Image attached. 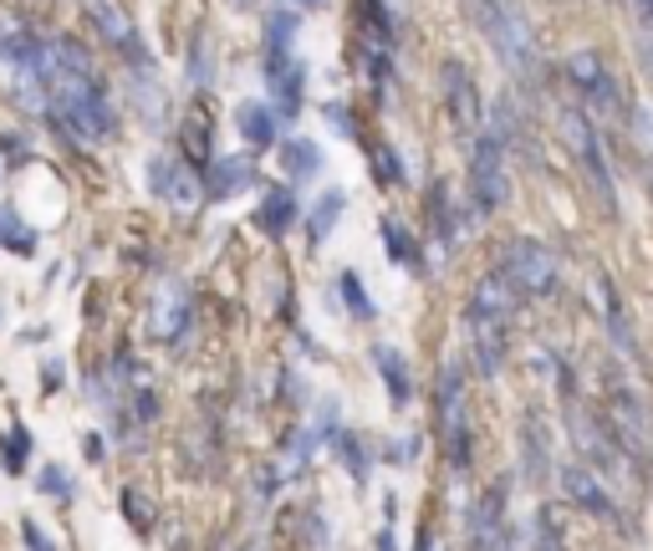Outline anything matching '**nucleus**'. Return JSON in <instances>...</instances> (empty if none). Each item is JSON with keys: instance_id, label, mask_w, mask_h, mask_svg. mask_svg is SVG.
I'll return each instance as SVG.
<instances>
[{"instance_id": "1", "label": "nucleus", "mask_w": 653, "mask_h": 551, "mask_svg": "<svg viewBox=\"0 0 653 551\" xmlns=\"http://www.w3.org/2000/svg\"><path fill=\"white\" fill-rule=\"evenodd\" d=\"M439 445L455 470L470 464V418H465V378L460 368H445L439 378Z\"/></svg>"}, {"instance_id": "2", "label": "nucleus", "mask_w": 653, "mask_h": 551, "mask_svg": "<svg viewBox=\"0 0 653 551\" xmlns=\"http://www.w3.org/2000/svg\"><path fill=\"white\" fill-rule=\"evenodd\" d=\"M501 271L516 282L520 297H551L557 291V255L547 245H536V240H511Z\"/></svg>"}, {"instance_id": "3", "label": "nucleus", "mask_w": 653, "mask_h": 551, "mask_svg": "<svg viewBox=\"0 0 653 551\" xmlns=\"http://www.w3.org/2000/svg\"><path fill=\"white\" fill-rule=\"evenodd\" d=\"M505 194H511V180H505V153H501V138L476 134V153H470V199L476 209H501Z\"/></svg>"}, {"instance_id": "4", "label": "nucleus", "mask_w": 653, "mask_h": 551, "mask_svg": "<svg viewBox=\"0 0 653 551\" xmlns=\"http://www.w3.org/2000/svg\"><path fill=\"white\" fill-rule=\"evenodd\" d=\"M516 282L505 276V271H490V276H480L476 291H470V322L476 328H505L511 317H516Z\"/></svg>"}, {"instance_id": "5", "label": "nucleus", "mask_w": 653, "mask_h": 551, "mask_svg": "<svg viewBox=\"0 0 653 551\" xmlns=\"http://www.w3.org/2000/svg\"><path fill=\"white\" fill-rule=\"evenodd\" d=\"M562 134L566 144L577 149L582 169H587V180L597 184V194H603V205L612 209V174H608V153H603V138H597V128L582 113H562Z\"/></svg>"}, {"instance_id": "6", "label": "nucleus", "mask_w": 653, "mask_h": 551, "mask_svg": "<svg viewBox=\"0 0 653 551\" xmlns=\"http://www.w3.org/2000/svg\"><path fill=\"white\" fill-rule=\"evenodd\" d=\"M470 551H511L505 531V485H490L480 506L470 510Z\"/></svg>"}, {"instance_id": "7", "label": "nucleus", "mask_w": 653, "mask_h": 551, "mask_svg": "<svg viewBox=\"0 0 653 551\" xmlns=\"http://www.w3.org/2000/svg\"><path fill=\"white\" fill-rule=\"evenodd\" d=\"M445 103H449V123L460 134H480V92L465 61H445Z\"/></svg>"}, {"instance_id": "8", "label": "nucleus", "mask_w": 653, "mask_h": 551, "mask_svg": "<svg viewBox=\"0 0 653 551\" xmlns=\"http://www.w3.org/2000/svg\"><path fill=\"white\" fill-rule=\"evenodd\" d=\"M485 36L495 42V51H501V61L511 67V72H526L531 67V31H526V21L516 15V5H501V15L485 26Z\"/></svg>"}, {"instance_id": "9", "label": "nucleus", "mask_w": 653, "mask_h": 551, "mask_svg": "<svg viewBox=\"0 0 653 551\" xmlns=\"http://www.w3.org/2000/svg\"><path fill=\"white\" fill-rule=\"evenodd\" d=\"M566 77H572V82L587 92V103L618 107V88H612L608 67H603V57H597L593 46H582V51H572V57H566Z\"/></svg>"}, {"instance_id": "10", "label": "nucleus", "mask_w": 653, "mask_h": 551, "mask_svg": "<svg viewBox=\"0 0 653 551\" xmlns=\"http://www.w3.org/2000/svg\"><path fill=\"white\" fill-rule=\"evenodd\" d=\"M184 322H190V286L169 276L159 286V297H153V332H159L163 343H174L179 332H184Z\"/></svg>"}, {"instance_id": "11", "label": "nucleus", "mask_w": 653, "mask_h": 551, "mask_svg": "<svg viewBox=\"0 0 653 551\" xmlns=\"http://www.w3.org/2000/svg\"><path fill=\"white\" fill-rule=\"evenodd\" d=\"M562 491L572 495L582 510H593V516H612V495H608V485H603L593 470H582V464H566V470H562Z\"/></svg>"}, {"instance_id": "12", "label": "nucleus", "mask_w": 653, "mask_h": 551, "mask_svg": "<svg viewBox=\"0 0 653 551\" xmlns=\"http://www.w3.org/2000/svg\"><path fill=\"white\" fill-rule=\"evenodd\" d=\"M373 368H378V378H383V388H388V399L399 403V409L414 399V383H409V363H403L399 347L378 343V347H373Z\"/></svg>"}, {"instance_id": "13", "label": "nucleus", "mask_w": 653, "mask_h": 551, "mask_svg": "<svg viewBox=\"0 0 653 551\" xmlns=\"http://www.w3.org/2000/svg\"><path fill=\"white\" fill-rule=\"evenodd\" d=\"M291 42H297V11L291 5H276L266 15V72L291 61Z\"/></svg>"}, {"instance_id": "14", "label": "nucleus", "mask_w": 653, "mask_h": 551, "mask_svg": "<svg viewBox=\"0 0 653 551\" xmlns=\"http://www.w3.org/2000/svg\"><path fill=\"white\" fill-rule=\"evenodd\" d=\"M291 220H297V194L286 190V184H271L266 199H261V209H255V225H261L266 236H286Z\"/></svg>"}, {"instance_id": "15", "label": "nucleus", "mask_w": 653, "mask_h": 551, "mask_svg": "<svg viewBox=\"0 0 653 551\" xmlns=\"http://www.w3.org/2000/svg\"><path fill=\"white\" fill-rule=\"evenodd\" d=\"M236 128L245 134V144H255V149H271L276 134H282V123H276V113H271L266 103H240L236 107Z\"/></svg>"}, {"instance_id": "16", "label": "nucleus", "mask_w": 653, "mask_h": 551, "mask_svg": "<svg viewBox=\"0 0 653 551\" xmlns=\"http://www.w3.org/2000/svg\"><path fill=\"white\" fill-rule=\"evenodd\" d=\"M184 159L190 164H209V103L194 97L184 107Z\"/></svg>"}, {"instance_id": "17", "label": "nucleus", "mask_w": 653, "mask_h": 551, "mask_svg": "<svg viewBox=\"0 0 653 551\" xmlns=\"http://www.w3.org/2000/svg\"><path fill=\"white\" fill-rule=\"evenodd\" d=\"M251 180H255V174H251V159H215V164H209L205 190L215 194V199H230V194H240Z\"/></svg>"}, {"instance_id": "18", "label": "nucleus", "mask_w": 653, "mask_h": 551, "mask_svg": "<svg viewBox=\"0 0 653 551\" xmlns=\"http://www.w3.org/2000/svg\"><path fill=\"white\" fill-rule=\"evenodd\" d=\"M92 21H98V31H103V42H113L118 51H128L134 57V46H138V36H134V21L113 5V0H98L92 5Z\"/></svg>"}, {"instance_id": "19", "label": "nucleus", "mask_w": 653, "mask_h": 551, "mask_svg": "<svg viewBox=\"0 0 653 551\" xmlns=\"http://www.w3.org/2000/svg\"><path fill=\"white\" fill-rule=\"evenodd\" d=\"M266 82L276 88V107H282L286 118H291V113L301 107V82H307V72H301V61L291 57V61H282V67H271Z\"/></svg>"}, {"instance_id": "20", "label": "nucleus", "mask_w": 653, "mask_h": 551, "mask_svg": "<svg viewBox=\"0 0 653 551\" xmlns=\"http://www.w3.org/2000/svg\"><path fill=\"white\" fill-rule=\"evenodd\" d=\"M282 169L291 174V180H312L317 169H322V149H317L312 138H291L282 149Z\"/></svg>"}, {"instance_id": "21", "label": "nucleus", "mask_w": 653, "mask_h": 551, "mask_svg": "<svg viewBox=\"0 0 653 551\" xmlns=\"http://www.w3.org/2000/svg\"><path fill=\"white\" fill-rule=\"evenodd\" d=\"M0 245L15 255H36V230H31L11 205H0Z\"/></svg>"}, {"instance_id": "22", "label": "nucleus", "mask_w": 653, "mask_h": 551, "mask_svg": "<svg viewBox=\"0 0 653 551\" xmlns=\"http://www.w3.org/2000/svg\"><path fill=\"white\" fill-rule=\"evenodd\" d=\"M199 194H205V190H199V180H194L184 164H174L169 184H163V199H169L174 209H194V205H199Z\"/></svg>"}, {"instance_id": "23", "label": "nucleus", "mask_w": 653, "mask_h": 551, "mask_svg": "<svg viewBox=\"0 0 653 551\" xmlns=\"http://www.w3.org/2000/svg\"><path fill=\"white\" fill-rule=\"evenodd\" d=\"M337 297H342V307H347L357 322H373V312H378V307L368 301V291H363V282H357V271H342V276H337Z\"/></svg>"}, {"instance_id": "24", "label": "nucleus", "mask_w": 653, "mask_h": 551, "mask_svg": "<svg viewBox=\"0 0 653 551\" xmlns=\"http://www.w3.org/2000/svg\"><path fill=\"white\" fill-rule=\"evenodd\" d=\"M378 236H383V251H388V261H399V266H414V261H419V245H414V236H409V230H403L399 220H383V230H378Z\"/></svg>"}, {"instance_id": "25", "label": "nucleus", "mask_w": 653, "mask_h": 551, "mask_svg": "<svg viewBox=\"0 0 653 551\" xmlns=\"http://www.w3.org/2000/svg\"><path fill=\"white\" fill-rule=\"evenodd\" d=\"M342 209H347V194H342V190H326L322 199H317V205H312V236L317 240L332 236V225L342 220Z\"/></svg>"}, {"instance_id": "26", "label": "nucleus", "mask_w": 653, "mask_h": 551, "mask_svg": "<svg viewBox=\"0 0 653 551\" xmlns=\"http://www.w3.org/2000/svg\"><path fill=\"white\" fill-rule=\"evenodd\" d=\"M337 460H342V470L363 485L368 480V455H363V439L357 434H337Z\"/></svg>"}, {"instance_id": "27", "label": "nucleus", "mask_w": 653, "mask_h": 551, "mask_svg": "<svg viewBox=\"0 0 653 551\" xmlns=\"http://www.w3.org/2000/svg\"><path fill=\"white\" fill-rule=\"evenodd\" d=\"M123 510H128V526H134V531H149L153 526V506H149V495L138 491V485L123 491Z\"/></svg>"}, {"instance_id": "28", "label": "nucleus", "mask_w": 653, "mask_h": 551, "mask_svg": "<svg viewBox=\"0 0 653 551\" xmlns=\"http://www.w3.org/2000/svg\"><path fill=\"white\" fill-rule=\"evenodd\" d=\"M26 455H31V434L26 429H11V434H5V470H11V475H21V470H26Z\"/></svg>"}, {"instance_id": "29", "label": "nucleus", "mask_w": 653, "mask_h": 551, "mask_svg": "<svg viewBox=\"0 0 653 551\" xmlns=\"http://www.w3.org/2000/svg\"><path fill=\"white\" fill-rule=\"evenodd\" d=\"M42 491H46V495H61V501H67V495H72V480L61 475L57 464H46V470H42Z\"/></svg>"}, {"instance_id": "30", "label": "nucleus", "mask_w": 653, "mask_h": 551, "mask_svg": "<svg viewBox=\"0 0 653 551\" xmlns=\"http://www.w3.org/2000/svg\"><path fill=\"white\" fill-rule=\"evenodd\" d=\"M373 164H378V180H383V184H399L403 180V174H399V153L378 149V153H373Z\"/></svg>"}, {"instance_id": "31", "label": "nucleus", "mask_w": 653, "mask_h": 551, "mask_svg": "<svg viewBox=\"0 0 653 551\" xmlns=\"http://www.w3.org/2000/svg\"><path fill=\"white\" fill-rule=\"evenodd\" d=\"M21 541H26V551H57V547H51V541H46V531H42V526L31 521V516H26V521H21Z\"/></svg>"}, {"instance_id": "32", "label": "nucleus", "mask_w": 653, "mask_h": 551, "mask_svg": "<svg viewBox=\"0 0 653 551\" xmlns=\"http://www.w3.org/2000/svg\"><path fill=\"white\" fill-rule=\"evenodd\" d=\"M633 123H639L633 134L643 138V149H653V107H633Z\"/></svg>"}, {"instance_id": "33", "label": "nucleus", "mask_w": 653, "mask_h": 551, "mask_svg": "<svg viewBox=\"0 0 653 551\" xmlns=\"http://www.w3.org/2000/svg\"><path fill=\"white\" fill-rule=\"evenodd\" d=\"M378 551H399V537H393V521L378 531Z\"/></svg>"}, {"instance_id": "34", "label": "nucleus", "mask_w": 653, "mask_h": 551, "mask_svg": "<svg viewBox=\"0 0 653 551\" xmlns=\"http://www.w3.org/2000/svg\"><path fill=\"white\" fill-rule=\"evenodd\" d=\"M419 551H439V537L429 531V521H424V531H419Z\"/></svg>"}, {"instance_id": "35", "label": "nucleus", "mask_w": 653, "mask_h": 551, "mask_svg": "<svg viewBox=\"0 0 653 551\" xmlns=\"http://www.w3.org/2000/svg\"><path fill=\"white\" fill-rule=\"evenodd\" d=\"M633 5H639V15H643V21H649V26H653V0H633Z\"/></svg>"}, {"instance_id": "36", "label": "nucleus", "mask_w": 653, "mask_h": 551, "mask_svg": "<svg viewBox=\"0 0 653 551\" xmlns=\"http://www.w3.org/2000/svg\"><path fill=\"white\" fill-rule=\"evenodd\" d=\"M307 5H322V0H307Z\"/></svg>"}]
</instances>
